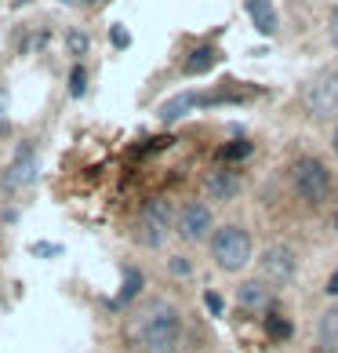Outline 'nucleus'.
I'll use <instances>...</instances> for the list:
<instances>
[{
  "label": "nucleus",
  "instance_id": "nucleus-1",
  "mask_svg": "<svg viewBox=\"0 0 338 353\" xmlns=\"http://www.w3.org/2000/svg\"><path fill=\"white\" fill-rule=\"evenodd\" d=\"M127 339L138 353H175L178 346V310L164 299H153L127 321Z\"/></svg>",
  "mask_w": 338,
  "mask_h": 353
},
{
  "label": "nucleus",
  "instance_id": "nucleus-2",
  "mask_svg": "<svg viewBox=\"0 0 338 353\" xmlns=\"http://www.w3.org/2000/svg\"><path fill=\"white\" fill-rule=\"evenodd\" d=\"M211 259H215L218 270L240 273L244 266L251 263V233L244 230V226H237V222L215 230V237H211Z\"/></svg>",
  "mask_w": 338,
  "mask_h": 353
},
{
  "label": "nucleus",
  "instance_id": "nucleus-3",
  "mask_svg": "<svg viewBox=\"0 0 338 353\" xmlns=\"http://www.w3.org/2000/svg\"><path fill=\"white\" fill-rule=\"evenodd\" d=\"M291 182H295L298 197L309 201V204H324L331 197V172L317 161V157H302V161L291 168Z\"/></svg>",
  "mask_w": 338,
  "mask_h": 353
},
{
  "label": "nucleus",
  "instance_id": "nucleus-4",
  "mask_svg": "<svg viewBox=\"0 0 338 353\" xmlns=\"http://www.w3.org/2000/svg\"><path fill=\"white\" fill-rule=\"evenodd\" d=\"M302 106L313 121H335L338 117V70H328L309 81L306 95H302Z\"/></svg>",
  "mask_w": 338,
  "mask_h": 353
},
{
  "label": "nucleus",
  "instance_id": "nucleus-5",
  "mask_svg": "<svg viewBox=\"0 0 338 353\" xmlns=\"http://www.w3.org/2000/svg\"><path fill=\"white\" fill-rule=\"evenodd\" d=\"M167 230H171V208H167V201H149L135 222V241L142 248H160L167 241Z\"/></svg>",
  "mask_w": 338,
  "mask_h": 353
},
{
  "label": "nucleus",
  "instance_id": "nucleus-6",
  "mask_svg": "<svg viewBox=\"0 0 338 353\" xmlns=\"http://www.w3.org/2000/svg\"><path fill=\"white\" fill-rule=\"evenodd\" d=\"M295 252L288 244H273L258 259V270H262V281H269V288H288L295 281Z\"/></svg>",
  "mask_w": 338,
  "mask_h": 353
},
{
  "label": "nucleus",
  "instance_id": "nucleus-7",
  "mask_svg": "<svg viewBox=\"0 0 338 353\" xmlns=\"http://www.w3.org/2000/svg\"><path fill=\"white\" fill-rule=\"evenodd\" d=\"M211 226H215V215H211V208H207L204 201H189L178 212V219H175V233L186 244H200L207 233H211Z\"/></svg>",
  "mask_w": 338,
  "mask_h": 353
},
{
  "label": "nucleus",
  "instance_id": "nucleus-8",
  "mask_svg": "<svg viewBox=\"0 0 338 353\" xmlns=\"http://www.w3.org/2000/svg\"><path fill=\"white\" fill-rule=\"evenodd\" d=\"M36 175H41V161H36V150L33 146H22L15 153V161L8 164V172H4V190L8 193H19L25 186H33Z\"/></svg>",
  "mask_w": 338,
  "mask_h": 353
},
{
  "label": "nucleus",
  "instance_id": "nucleus-9",
  "mask_svg": "<svg viewBox=\"0 0 338 353\" xmlns=\"http://www.w3.org/2000/svg\"><path fill=\"white\" fill-rule=\"evenodd\" d=\"M204 190L211 193V201H233L240 193V175L229 172V168H215V172L204 175Z\"/></svg>",
  "mask_w": 338,
  "mask_h": 353
},
{
  "label": "nucleus",
  "instance_id": "nucleus-10",
  "mask_svg": "<svg viewBox=\"0 0 338 353\" xmlns=\"http://www.w3.org/2000/svg\"><path fill=\"white\" fill-rule=\"evenodd\" d=\"M237 303H240L244 310H266V306H269V288H266V281H244V284L237 288Z\"/></svg>",
  "mask_w": 338,
  "mask_h": 353
},
{
  "label": "nucleus",
  "instance_id": "nucleus-11",
  "mask_svg": "<svg viewBox=\"0 0 338 353\" xmlns=\"http://www.w3.org/2000/svg\"><path fill=\"white\" fill-rule=\"evenodd\" d=\"M248 15L255 22V30L262 37H273L277 33V11H273L269 0H248Z\"/></svg>",
  "mask_w": 338,
  "mask_h": 353
},
{
  "label": "nucleus",
  "instance_id": "nucleus-12",
  "mask_svg": "<svg viewBox=\"0 0 338 353\" xmlns=\"http://www.w3.org/2000/svg\"><path fill=\"white\" fill-rule=\"evenodd\" d=\"M317 332H320V343H324V350L338 346V306L324 313V317H320V324H317Z\"/></svg>",
  "mask_w": 338,
  "mask_h": 353
},
{
  "label": "nucleus",
  "instance_id": "nucleus-13",
  "mask_svg": "<svg viewBox=\"0 0 338 353\" xmlns=\"http://www.w3.org/2000/svg\"><path fill=\"white\" fill-rule=\"evenodd\" d=\"M215 48H197L193 55L186 59V73H204V70H211L215 66Z\"/></svg>",
  "mask_w": 338,
  "mask_h": 353
},
{
  "label": "nucleus",
  "instance_id": "nucleus-14",
  "mask_svg": "<svg viewBox=\"0 0 338 353\" xmlns=\"http://www.w3.org/2000/svg\"><path fill=\"white\" fill-rule=\"evenodd\" d=\"M193 106H197V95H178V99H171L160 110V117H164V121H178V117L186 113V110H193Z\"/></svg>",
  "mask_w": 338,
  "mask_h": 353
},
{
  "label": "nucleus",
  "instance_id": "nucleus-15",
  "mask_svg": "<svg viewBox=\"0 0 338 353\" xmlns=\"http://www.w3.org/2000/svg\"><path fill=\"white\" fill-rule=\"evenodd\" d=\"M138 288H142V273H138V270H127V273H124L120 299H116V303H131V299L138 295Z\"/></svg>",
  "mask_w": 338,
  "mask_h": 353
},
{
  "label": "nucleus",
  "instance_id": "nucleus-16",
  "mask_svg": "<svg viewBox=\"0 0 338 353\" xmlns=\"http://www.w3.org/2000/svg\"><path fill=\"white\" fill-rule=\"evenodd\" d=\"M218 157H222V161H244V157H251V142H229V146H222L218 150Z\"/></svg>",
  "mask_w": 338,
  "mask_h": 353
},
{
  "label": "nucleus",
  "instance_id": "nucleus-17",
  "mask_svg": "<svg viewBox=\"0 0 338 353\" xmlns=\"http://www.w3.org/2000/svg\"><path fill=\"white\" fill-rule=\"evenodd\" d=\"M266 332H269V339L284 343V339H291V324L284 321V317H269V321H266Z\"/></svg>",
  "mask_w": 338,
  "mask_h": 353
},
{
  "label": "nucleus",
  "instance_id": "nucleus-18",
  "mask_svg": "<svg viewBox=\"0 0 338 353\" xmlns=\"http://www.w3.org/2000/svg\"><path fill=\"white\" fill-rule=\"evenodd\" d=\"M84 88H87V73H84V66H73V73H70V95H73V99H81V95H84Z\"/></svg>",
  "mask_w": 338,
  "mask_h": 353
},
{
  "label": "nucleus",
  "instance_id": "nucleus-19",
  "mask_svg": "<svg viewBox=\"0 0 338 353\" xmlns=\"http://www.w3.org/2000/svg\"><path fill=\"white\" fill-rule=\"evenodd\" d=\"M66 44H70V51H73V55H84V51H87V37H84L81 30H73V33L66 37Z\"/></svg>",
  "mask_w": 338,
  "mask_h": 353
},
{
  "label": "nucleus",
  "instance_id": "nucleus-20",
  "mask_svg": "<svg viewBox=\"0 0 338 353\" xmlns=\"http://www.w3.org/2000/svg\"><path fill=\"white\" fill-rule=\"evenodd\" d=\"M167 266H171V273H175V277H189V270H193V266H189V259H182V255H175Z\"/></svg>",
  "mask_w": 338,
  "mask_h": 353
},
{
  "label": "nucleus",
  "instance_id": "nucleus-21",
  "mask_svg": "<svg viewBox=\"0 0 338 353\" xmlns=\"http://www.w3.org/2000/svg\"><path fill=\"white\" fill-rule=\"evenodd\" d=\"M204 306L211 310V313H222V295H218V292H207V295H204Z\"/></svg>",
  "mask_w": 338,
  "mask_h": 353
},
{
  "label": "nucleus",
  "instance_id": "nucleus-22",
  "mask_svg": "<svg viewBox=\"0 0 338 353\" xmlns=\"http://www.w3.org/2000/svg\"><path fill=\"white\" fill-rule=\"evenodd\" d=\"M113 44H116V48H127V44H131V37H127L124 26H113Z\"/></svg>",
  "mask_w": 338,
  "mask_h": 353
},
{
  "label": "nucleus",
  "instance_id": "nucleus-23",
  "mask_svg": "<svg viewBox=\"0 0 338 353\" xmlns=\"http://www.w3.org/2000/svg\"><path fill=\"white\" fill-rule=\"evenodd\" d=\"M59 244H33V255H59Z\"/></svg>",
  "mask_w": 338,
  "mask_h": 353
},
{
  "label": "nucleus",
  "instance_id": "nucleus-24",
  "mask_svg": "<svg viewBox=\"0 0 338 353\" xmlns=\"http://www.w3.org/2000/svg\"><path fill=\"white\" fill-rule=\"evenodd\" d=\"M331 41H335V48H338V8L331 11Z\"/></svg>",
  "mask_w": 338,
  "mask_h": 353
},
{
  "label": "nucleus",
  "instance_id": "nucleus-25",
  "mask_svg": "<svg viewBox=\"0 0 338 353\" xmlns=\"http://www.w3.org/2000/svg\"><path fill=\"white\" fill-rule=\"evenodd\" d=\"M328 295H338V270L331 273V281H328Z\"/></svg>",
  "mask_w": 338,
  "mask_h": 353
},
{
  "label": "nucleus",
  "instance_id": "nucleus-26",
  "mask_svg": "<svg viewBox=\"0 0 338 353\" xmlns=\"http://www.w3.org/2000/svg\"><path fill=\"white\" fill-rule=\"evenodd\" d=\"M331 146H335V153H338V128H335V139H331Z\"/></svg>",
  "mask_w": 338,
  "mask_h": 353
},
{
  "label": "nucleus",
  "instance_id": "nucleus-27",
  "mask_svg": "<svg viewBox=\"0 0 338 353\" xmlns=\"http://www.w3.org/2000/svg\"><path fill=\"white\" fill-rule=\"evenodd\" d=\"M313 353H331V350H324V346H320V350H313Z\"/></svg>",
  "mask_w": 338,
  "mask_h": 353
},
{
  "label": "nucleus",
  "instance_id": "nucleus-28",
  "mask_svg": "<svg viewBox=\"0 0 338 353\" xmlns=\"http://www.w3.org/2000/svg\"><path fill=\"white\" fill-rule=\"evenodd\" d=\"M335 230H338V215H335Z\"/></svg>",
  "mask_w": 338,
  "mask_h": 353
},
{
  "label": "nucleus",
  "instance_id": "nucleus-29",
  "mask_svg": "<svg viewBox=\"0 0 338 353\" xmlns=\"http://www.w3.org/2000/svg\"><path fill=\"white\" fill-rule=\"evenodd\" d=\"M66 4H73V0H66Z\"/></svg>",
  "mask_w": 338,
  "mask_h": 353
}]
</instances>
